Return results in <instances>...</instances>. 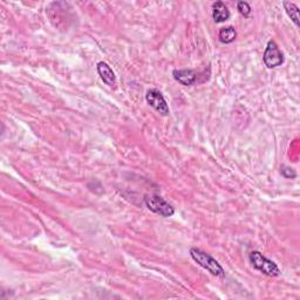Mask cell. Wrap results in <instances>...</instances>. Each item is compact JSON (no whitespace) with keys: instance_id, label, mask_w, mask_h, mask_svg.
Returning a JSON list of instances; mask_svg holds the SVG:
<instances>
[{"instance_id":"1","label":"cell","mask_w":300,"mask_h":300,"mask_svg":"<svg viewBox=\"0 0 300 300\" xmlns=\"http://www.w3.org/2000/svg\"><path fill=\"white\" fill-rule=\"evenodd\" d=\"M190 255L199 266H202L203 269H205L206 271H209L211 275L216 277H224L225 272L220 263H218L216 259L211 257L210 254L204 252V251L196 249V247H192V249H190Z\"/></svg>"},{"instance_id":"2","label":"cell","mask_w":300,"mask_h":300,"mask_svg":"<svg viewBox=\"0 0 300 300\" xmlns=\"http://www.w3.org/2000/svg\"><path fill=\"white\" fill-rule=\"evenodd\" d=\"M251 264L253 265L254 269H257L258 271L264 273V275L269 277H277L280 275V270L278 268L275 262L270 261L269 258H266L264 254L259 252V251H252L249 255Z\"/></svg>"},{"instance_id":"3","label":"cell","mask_w":300,"mask_h":300,"mask_svg":"<svg viewBox=\"0 0 300 300\" xmlns=\"http://www.w3.org/2000/svg\"><path fill=\"white\" fill-rule=\"evenodd\" d=\"M144 203H146L148 209L153 211L154 213L160 215L162 217H172L173 215L175 213V209H174V206L158 195L146 196V198H144Z\"/></svg>"},{"instance_id":"4","label":"cell","mask_w":300,"mask_h":300,"mask_svg":"<svg viewBox=\"0 0 300 300\" xmlns=\"http://www.w3.org/2000/svg\"><path fill=\"white\" fill-rule=\"evenodd\" d=\"M263 60L268 68H276L283 65L284 54L281 53L279 47L275 41H269L266 50L263 55Z\"/></svg>"},{"instance_id":"5","label":"cell","mask_w":300,"mask_h":300,"mask_svg":"<svg viewBox=\"0 0 300 300\" xmlns=\"http://www.w3.org/2000/svg\"><path fill=\"white\" fill-rule=\"evenodd\" d=\"M146 100L155 110H157V112L162 114L163 116L169 115V106L165 101L164 96L162 95V93L160 91L157 90L148 91L146 95Z\"/></svg>"},{"instance_id":"6","label":"cell","mask_w":300,"mask_h":300,"mask_svg":"<svg viewBox=\"0 0 300 300\" xmlns=\"http://www.w3.org/2000/svg\"><path fill=\"white\" fill-rule=\"evenodd\" d=\"M174 77L183 86H191L197 82L198 73L194 69H176L174 70Z\"/></svg>"},{"instance_id":"7","label":"cell","mask_w":300,"mask_h":300,"mask_svg":"<svg viewBox=\"0 0 300 300\" xmlns=\"http://www.w3.org/2000/svg\"><path fill=\"white\" fill-rule=\"evenodd\" d=\"M212 18L215 23L221 24L229 20L230 18V11L228 10L227 5L222 2H216L212 5Z\"/></svg>"},{"instance_id":"8","label":"cell","mask_w":300,"mask_h":300,"mask_svg":"<svg viewBox=\"0 0 300 300\" xmlns=\"http://www.w3.org/2000/svg\"><path fill=\"white\" fill-rule=\"evenodd\" d=\"M98 73L99 75L101 76V79L103 82L106 84H108V86H114L116 82V76H115V73L113 72V69L110 68V66L108 64H106V62H99L98 64Z\"/></svg>"},{"instance_id":"9","label":"cell","mask_w":300,"mask_h":300,"mask_svg":"<svg viewBox=\"0 0 300 300\" xmlns=\"http://www.w3.org/2000/svg\"><path fill=\"white\" fill-rule=\"evenodd\" d=\"M237 32L236 29L232 27V26H229V27H224L220 31V40L221 42L223 44H231L236 40Z\"/></svg>"},{"instance_id":"10","label":"cell","mask_w":300,"mask_h":300,"mask_svg":"<svg viewBox=\"0 0 300 300\" xmlns=\"http://www.w3.org/2000/svg\"><path fill=\"white\" fill-rule=\"evenodd\" d=\"M283 5L285 7V11H286L287 16L291 18V20L293 21L295 26H299V9L297 5H294L293 3H288V2H284Z\"/></svg>"},{"instance_id":"11","label":"cell","mask_w":300,"mask_h":300,"mask_svg":"<svg viewBox=\"0 0 300 300\" xmlns=\"http://www.w3.org/2000/svg\"><path fill=\"white\" fill-rule=\"evenodd\" d=\"M237 10H238V12L242 14L243 17H245V18L250 17L251 7L246 2H239L238 4H237Z\"/></svg>"},{"instance_id":"12","label":"cell","mask_w":300,"mask_h":300,"mask_svg":"<svg viewBox=\"0 0 300 300\" xmlns=\"http://www.w3.org/2000/svg\"><path fill=\"white\" fill-rule=\"evenodd\" d=\"M281 175H283L285 179H294L295 176H297V173L294 172V169L290 168V166H281V170H280Z\"/></svg>"}]
</instances>
